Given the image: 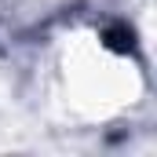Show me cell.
<instances>
[{"mask_svg": "<svg viewBox=\"0 0 157 157\" xmlns=\"http://www.w3.org/2000/svg\"><path fill=\"white\" fill-rule=\"evenodd\" d=\"M110 48H117V51H128V48H132V33L110 29Z\"/></svg>", "mask_w": 157, "mask_h": 157, "instance_id": "6da1fadb", "label": "cell"}]
</instances>
